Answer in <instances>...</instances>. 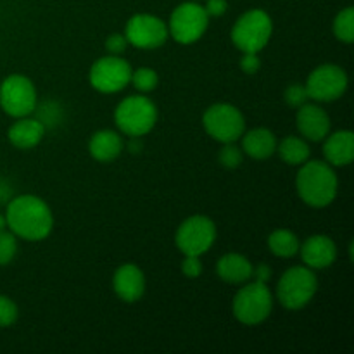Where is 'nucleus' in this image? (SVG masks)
I'll use <instances>...</instances> for the list:
<instances>
[{"instance_id":"10","label":"nucleus","mask_w":354,"mask_h":354,"mask_svg":"<svg viewBox=\"0 0 354 354\" xmlns=\"http://www.w3.org/2000/svg\"><path fill=\"white\" fill-rule=\"evenodd\" d=\"M38 104L37 88L24 75H9L0 83V107L12 118H24L33 114Z\"/></svg>"},{"instance_id":"9","label":"nucleus","mask_w":354,"mask_h":354,"mask_svg":"<svg viewBox=\"0 0 354 354\" xmlns=\"http://www.w3.org/2000/svg\"><path fill=\"white\" fill-rule=\"evenodd\" d=\"M216 225L204 214H194L182 221L175 235V244L183 256H203L216 241Z\"/></svg>"},{"instance_id":"14","label":"nucleus","mask_w":354,"mask_h":354,"mask_svg":"<svg viewBox=\"0 0 354 354\" xmlns=\"http://www.w3.org/2000/svg\"><path fill=\"white\" fill-rule=\"evenodd\" d=\"M296 127L301 137L306 140L322 142L330 133V116L324 107L308 100L306 104L297 107Z\"/></svg>"},{"instance_id":"18","label":"nucleus","mask_w":354,"mask_h":354,"mask_svg":"<svg viewBox=\"0 0 354 354\" xmlns=\"http://www.w3.org/2000/svg\"><path fill=\"white\" fill-rule=\"evenodd\" d=\"M325 161L330 166H349L354 159V133L351 130H339L324 138Z\"/></svg>"},{"instance_id":"5","label":"nucleus","mask_w":354,"mask_h":354,"mask_svg":"<svg viewBox=\"0 0 354 354\" xmlns=\"http://www.w3.org/2000/svg\"><path fill=\"white\" fill-rule=\"evenodd\" d=\"M318 290V277L308 266H292L277 283V299L286 310L299 311L313 301Z\"/></svg>"},{"instance_id":"13","label":"nucleus","mask_w":354,"mask_h":354,"mask_svg":"<svg viewBox=\"0 0 354 354\" xmlns=\"http://www.w3.org/2000/svg\"><path fill=\"white\" fill-rule=\"evenodd\" d=\"M128 44L144 50L159 48L169 38L168 24L154 14H135L124 26Z\"/></svg>"},{"instance_id":"30","label":"nucleus","mask_w":354,"mask_h":354,"mask_svg":"<svg viewBox=\"0 0 354 354\" xmlns=\"http://www.w3.org/2000/svg\"><path fill=\"white\" fill-rule=\"evenodd\" d=\"M283 100H286L289 107L297 109V107H301L303 104H306L310 100V95H308L306 86L301 85V83H292L283 92Z\"/></svg>"},{"instance_id":"22","label":"nucleus","mask_w":354,"mask_h":354,"mask_svg":"<svg viewBox=\"0 0 354 354\" xmlns=\"http://www.w3.org/2000/svg\"><path fill=\"white\" fill-rule=\"evenodd\" d=\"M277 152H279L280 159L289 166H301L311 158V149L308 140L303 137H296V135L282 138L277 144Z\"/></svg>"},{"instance_id":"31","label":"nucleus","mask_w":354,"mask_h":354,"mask_svg":"<svg viewBox=\"0 0 354 354\" xmlns=\"http://www.w3.org/2000/svg\"><path fill=\"white\" fill-rule=\"evenodd\" d=\"M182 273L187 279H197L203 273V261L201 256H185L182 261Z\"/></svg>"},{"instance_id":"7","label":"nucleus","mask_w":354,"mask_h":354,"mask_svg":"<svg viewBox=\"0 0 354 354\" xmlns=\"http://www.w3.org/2000/svg\"><path fill=\"white\" fill-rule=\"evenodd\" d=\"M166 24H168L169 37L175 38V41L190 45L204 37L209 26V16L201 3L183 2L173 10Z\"/></svg>"},{"instance_id":"23","label":"nucleus","mask_w":354,"mask_h":354,"mask_svg":"<svg viewBox=\"0 0 354 354\" xmlns=\"http://www.w3.org/2000/svg\"><path fill=\"white\" fill-rule=\"evenodd\" d=\"M301 241L292 230H287V228H277L275 232H272L268 237V249L272 251V254H275L277 258L289 259L299 252Z\"/></svg>"},{"instance_id":"4","label":"nucleus","mask_w":354,"mask_h":354,"mask_svg":"<svg viewBox=\"0 0 354 354\" xmlns=\"http://www.w3.org/2000/svg\"><path fill=\"white\" fill-rule=\"evenodd\" d=\"M273 311L272 290L266 283L245 282L232 301V313L235 320L248 327L263 324Z\"/></svg>"},{"instance_id":"36","label":"nucleus","mask_w":354,"mask_h":354,"mask_svg":"<svg viewBox=\"0 0 354 354\" xmlns=\"http://www.w3.org/2000/svg\"><path fill=\"white\" fill-rule=\"evenodd\" d=\"M12 187L7 180L0 178V204H7L10 199H12Z\"/></svg>"},{"instance_id":"37","label":"nucleus","mask_w":354,"mask_h":354,"mask_svg":"<svg viewBox=\"0 0 354 354\" xmlns=\"http://www.w3.org/2000/svg\"><path fill=\"white\" fill-rule=\"evenodd\" d=\"M7 230V221H6V214H0V232Z\"/></svg>"},{"instance_id":"8","label":"nucleus","mask_w":354,"mask_h":354,"mask_svg":"<svg viewBox=\"0 0 354 354\" xmlns=\"http://www.w3.org/2000/svg\"><path fill=\"white\" fill-rule=\"evenodd\" d=\"M206 133L221 144L237 142L245 131V118L241 109L228 102L213 104L203 116Z\"/></svg>"},{"instance_id":"11","label":"nucleus","mask_w":354,"mask_h":354,"mask_svg":"<svg viewBox=\"0 0 354 354\" xmlns=\"http://www.w3.org/2000/svg\"><path fill=\"white\" fill-rule=\"evenodd\" d=\"M348 73L341 66L332 62L315 68L304 83L310 100L315 102H334L341 99L348 90Z\"/></svg>"},{"instance_id":"24","label":"nucleus","mask_w":354,"mask_h":354,"mask_svg":"<svg viewBox=\"0 0 354 354\" xmlns=\"http://www.w3.org/2000/svg\"><path fill=\"white\" fill-rule=\"evenodd\" d=\"M335 38L344 44H353L354 41V9L346 7L335 16L334 24H332Z\"/></svg>"},{"instance_id":"1","label":"nucleus","mask_w":354,"mask_h":354,"mask_svg":"<svg viewBox=\"0 0 354 354\" xmlns=\"http://www.w3.org/2000/svg\"><path fill=\"white\" fill-rule=\"evenodd\" d=\"M7 228L16 237L30 242L44 241L54 228V214L48 204L33 194L12 197L7 203Z\"/></svg>"},{"instance_id":"2","label":"nucleus","mask_w":354,"mask_h":354,"mask_svg":"<svg viewBox=\"0 0 354 354\" xmlns=\"http://www.w3.org/2000/svg\"><path fill=\"white\" fill-rule=\"evenodd\" d=\"M296 189L301 201L310 207L330 206L337 197L339 180L334 171V166L320 159H308L301 165L299 173L296 176Z\"/></svg>"},{"instance_id":"33","label":"nucleus","mask_w":354,"mask_h":354,"mask_svg":"<svg viewBox=\"0 0 354 354\" xmlns=\"http://www.w3.org/2000/svg\"><path fill=\"white\" fill-rule=\"evenodd\" d=\"M128 45H130V44H128L124 33H113V35H109V37H107V40H106L107 52H109V54H113V55H123Z\"/></svg>"},{"instance_id":"3","label":"nucleus","mask_w":354,"mask_h":354,"mask_svg":"<svg viewBox=\"0 0 354 354\" xmlns=\"http://www.w3.org/2000/svg\"><path fill=\"white\" fill-rule=\"evenodd\" d=\"M114 123L127 137H144L158 123V107L147 93L128 95L114 109Z\"/></svg>"},{"instance_id":"26","label":"nucleus","mask_w":354,"mask_h":354,"mask_svg":"<svg viewBox=\"0 0 354 354\" xmlns=\"http://www.w3.org/2000/svg\"><path fill=\"white\" fill-rule=\"evenodd\" d=\"M130 83L140 93H149L158 86L159 75L152 68H138L131 71Z\"/></svg>"},{"instance_id":"28","label":"nucleus","mask_w":354,"mask_h":354,"mask_svg":"<svg viewBox=\"0 0 354 354\" xmlns=\"http://www.w3.org/2000/svg\"><path fill=\"white\" fill-rule=\"evenodd\" d=\"M17 254V237L12 232H0V266L12 263Z\"/></svg>"},{"instance_id":"19","label":"nucleus","mask_w":354,"mask_h":354,"mask_svg":"<svg viewBox=\"0 0 354 354\" xmlns=\"http://www.w3.org/2000/svg\"><path fill=\"white\" fill-rule=\"evenodd\" d=\"M242 152L256 161H265L277 152V137L268 128H252L242 133Z\"/></svg>"},{"instance_id":"32","label":"nucleus","mask_w":354,"mask_h":354,"mask_svg":"<svg viewBox=\"0 0 354 354\" xmlns=\"http://www.w3.org/2000/svg\"><path fill=\"white\" fill-rule=\"evenodd\" d=\"M241 69L248 75H254L261 69V59H259L258 52H242V57L239 61Z\"/></svg>"},{"instance_id":"29","label":"nucleus","mask_w":354,"mask_h":354,"mask_svg":"<svg viewBox=\"0 0 354 354\" xmlns=\"http://www.w3.org/2000/svg\"><path fill=\"white\" fill-rule=\"evenodd\" d=\"M17 317H19L17 304L10 297L0 294V328L10 327V325L16 324Z\"/></svg>"},{"instance_id":"20","label":"nucleus","mask_w":354,"mask_h":354,"mask_svg":"<svg viewBox=\"0 0 354 354\" xmlns=\"http://www.w3.org/2000/svg\"><path fill=\"white\" fill-rule=\"evenodd\" d=\"M124 149L123 137L120 131L114 130H99L90 137L88 152L95 161L99 162H113L120 158Z\"/></svg>"},{"instance_id":"15","label":"nucleus","mask_w":354,"mask_h":354,"mask_svg":"<svg viewBox=\"0 0 354 354\" xmlns=\"http://www.w3.org/2000/svg\"><path fill=\"white\" fill-rule=\"evenodd\" d=\"M304 266L311 270H325L337 259V245L327 235H311L301 242L299 252Z\"/></svg>"},{"instance_id":"6","label":"nucleus","mask_w":354,"mask_h":354,"mask_svg":"<svg viewBox=\"0 0 354 354\" xmlns=\"http://www.w3.org/2000/svg\"><path fill=\"white\" fill-rule=\"evenodd\" d=\"M273 35V21L263 9L242 14L232 28V41L241 52H261Z\"/></svg>"},{"instance_id":"27","label":"nucleus","mask_w":354,"mask_h":354,"mask_svg":"<svg viewBox=\"0 0 354 354\" xmlns=\"http://www.w3.org/2000/svg\"><path fill=\"white\" fill-rule=\"evenodd\" d=\"M218 161L225 168L235 169L244 161V152L239 145H235V142H228V144H223V147L218 152Z\"/></svg>"},{"instance_id":"16","label":"nucleus","mask_w":354,"mask_h":354,"mask_svg":"<svg viewBox=\"0 0 354 354\" xmlns=\"http://www.w3.org/2000/svg\"><path fill=\"white\" fill-rule=\"evenodd\" d=\"M113 289L124 303H137L145 294V275L133 263H124L113 275Z\"/></svg>"},{"instance_id":"21","label":"nucleus","mask_w":354,"mask_h":354,"mask_svg":"<svg viewBox=\"0 0 354 354\" xmlns=\"http://www.w3.org/2000/svg\"><path fill=\"white\" fill-rule=\"evenodd\" d=\"M252 263L239 252L223 254L216 263V273L223 282L241 286L252 279Z\"/></svg>"},{"instance_id":"25","label":"nucleus","mask_w":354,"mask_h":354,"mask_svg":"<svg viewBox=\"0 0 354 354\" xmlns=\"http://www.w3.org/2000/svg\"><path fill=\"white\" fill-rule=\"evenodd\" d=\"M33 113H37V120H40L45 128L57 127L64 118V111L57 100H45L44 104H37Z\"/></svg>"},{"instance_id":"17","label":"nucleus","mask_w":354,"mask_h":354,"mask_svg":"<svg viewBox=\"0 0 354 354\" xmlns=\"http://www.w3.org/2000/svg\"><path fill=\"white\" fill-rule=\"evenodd\" d=\"M45 131H47V128L44 127V123L40 120L24 116L17 118V121H14L10 124L9 131H7V138H9V142L16 149L30 151V149L37 147L44 140Z\"/></svg>"},{"instance_id":"34","label":"nucleus","mask_w":354,"mask_h":354,"mask_svg":"<svg viewBox=\"0 0 354 354\" xmlns=\"http://www.w3.org/2000/svg\"><path fill=\"white\" fill-rule=\"evenodd\" d=\"M228 9L227 0H207L204 10L207 12L209 17H221Z\"/></svg>"},{"instance_id":"12","label":"nucleus","mask_w":354,"mask_h":354,"mask_svg":"<svg viewBox=\"0 0 354 354\" xmlns=\"http://www.w3.org/2000/svg\"><path fill=\"white\" fill-rule=\"evenodd\" d=\"M131 66L121 55H104L97 59L88 73L90 85L100 93L121 92L127 85H130Z\"/></svg>"},{"instance_id":"35","label":"nucleus","mask_w":354,"mask_h":354,"mask_svg":"<svg viewBox=\"0 0 354 354\" xmlns=\"http://www.w3.org/2000/svg\"><path fill=\"white\" fill-rule=\"evenodd\" d=\"M252 277L256 282L268 283V280L272 279V268L266 263H259V265L252 266Z\"/></svg>"}]
</instances>
